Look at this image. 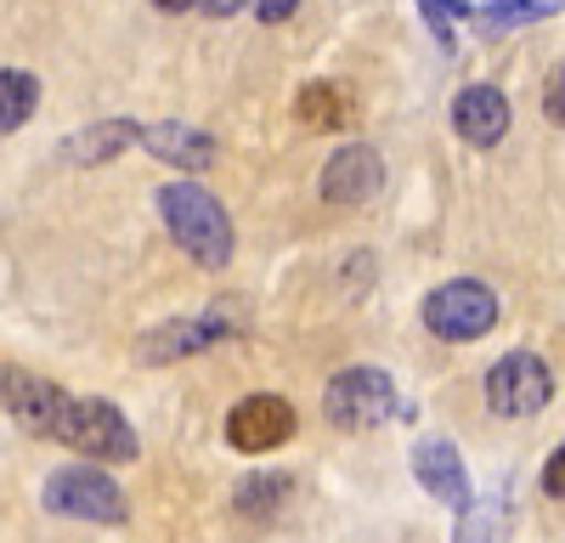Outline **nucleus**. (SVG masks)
<instances>
[{"instance_id":"f257e3e1","label":"nucleus","mask_w":565,"mask_h":543,"mask_svg":"<svg viewBox=\"0 0 565 543\" xmlns=\"http://www.w3.org/2000/svg\"><path fill=\"white\" fill-rule=\"evenodd\" d=\"M159 215L170 226V238L181 244V255L210 266V272H221L232 260V249H238L226 204L210 188H199V181H164L159 188Z\"/></svg>"},{"instance_id":"f03ea898","label":"nucleus","mask_w":565,"mask_h":543,"mask_svg":"<svg viewBox=\"0 0 565 543\" xmlns=\"http://www.w3.org/2000/svg\"><path fill=\"white\" fill-rule=\"evenodd\" d=\"M52 441L74 447L79 459H90V465H130L136 453H141V441H136L130 419L119 414V407H114L108 396H68L63 425H57V436H52Z\"/></svg>"},{"instance_id":"7ed1b4c3","label":"nucleus","mask_w":565,"mask_h":543,"mask_svg":"<svg viewBox=\"0 0 565 543\" xmlns=\"http://www.w3.org/2000/svg\"><path fill=\"white\" fill-rule=\"evenodd\" d=\"M238 334H249L244 300H215V306L199 311V317H175V323H164V329H153V334H141L136 356L148 362V369H159V362H181V356L215 351V345L238 340Z\"/></svg>"},{"instance_id":"20e7f679","label":"nucleus","mask_w":565,"mask_h":543,"mask_svg":"<svg viewBox=\"0 0 565 543\" xmlns=\"http://www.w3.org/2000/svg\"><path fill=\"white\" fill-rule=\"evenodd\" d=\"M40 498H45V510H52V515H63V521L125 526V515H130V504H125L119 481H114L103 465H90V459L52 470V476H45V492H40Z\"/></svg>"},{"instance_id":"39448f33","label":"nucleus","mask_w":565,"mask_h":543,"mask_svg":"<svg viewBox=\"0 0 565 543\" xmlns=\"http://www.w3.org/2000/svg\"><path fill=\"white\" fill-rule=\"evenodd\" d=\"M396 380L385 369H340L322 385V414L334 430H380L396 419Z\"/></svg>"},{"instance_id":"423d86ee","label":"nucleus","mask_w":565,"mask_h":543,"mask_svg":"<svg viewBox=\"0 0 565 543\" xmlns=\"http://www.w3.org/2000/svg\"><path fill=\"white\" fill-rule=\"evenodd\" d=\"M492 323H498V295L476 278H452V284L424 295V329H430L436 340H447V345L481 340Z\"/></svg>"},{"instance_id":"0eeeda50","label":"nucleus","mask_w":565,"mask_h":543,"mask_svg":"<svg viewBox=\"0 0 565 543\" xmlns=\"http://www.w3.org/2000/svg\"><path fill=\"white\" fill-rule=\"evenodd\" d=\"M554 396V374L548 362L532 351H503L492 369H487V407L503 419H526Z\"/></svg>"},{"instance_id":"6e6552de","label":"nucleus","mask_w":565,"mask_h":543,"mask_svg":"<svg viewBox=\"0 0 565 543\" xmlns=\"http://www.w3.org/2000/svg\"><path fill=\"white\" fill-rule=\"evenodd\" d=\"M0 407L12 414L18 430H29V436H57L63 407H68V391H63L57 380L34 374V369H0Z\"/></svg>"},{"instance_id":"1a4fd4ad","label":"nucleus","mask_w":565,"mask_h":543,"mask_svg":"<svg viewBox=\"0 0 565 543\" xmlns=\"http://www.w3.org/2000/svg\"><path fill=\"white\" fill-rule=\"evenodd\" d=\"M295 436V407L271 396V391H255L244 396L238 407L226 414V441L238 447V453H271Z\"/></svg>"},{"instance_id":"9d476101","label":"nucleus","mask_w":565,"mask_h":543,"mask_svg":"<svg viewBox=\"0 0 565 543\" xmlns=\"http://www.w3.org/2000/svg\"><path fill=\"white\" fill-rule=\"evenodd\" d=\"M380 188H385V159L367 142H351L322 164V199L328 204H367Z\"/></svg>"},{"instance_id":"9b49d317","label":"nucleus","mask_w":565,"mask_h":543,"mask_svg":"<svg viewBox=\"0 0 565 543\" xmlns=\"http://www.w3.org/2000/svg\"><path fill=\"white\" fill-rule=\"evenodd\" d=\"M413 476L430 498H441V504H452V510H469V470H463L458 447L447 436H424L413 447Z\"/></svg>"},{"instance_id":"f8f14e48","label":"nucleus","mask_w":565,"mask_h":543,"mask_svg":"<svg viewBox=\"0 0 565 543\" xmlns=\"http://www.w3.org/2000/svg\"><path fill=\"white\" fill-rule=\"evenodd\" d=\"M452 130L469 148H498L509 136V97L498 85H463L452 103Z\"/></svg>"},{"instance_id":"ddd939ff","label":"nucleus","mask_w":565,"mask_h":543,"mask_svg":"<svg viewBox=\"0 0 565 543\" xmlns=\"http://www.w3.org/2000/svg\"><path fill=\"white\" fill-rule=\"evenodd\" d=\"M141 148L153 159H164L170 170H210L215 164V136L199 130V125H181V119L141 125Z\"/></svg>"},{"instance_id":"4468645a","label":"nucleus","mask_w":565,"mask_h":543,"mask_svg":"<svg viewBox=\"0 0 565 543\" xmlns=\"http://www.w3.org/2000/svg\"><path fill=\"white\" fill-rule=\"evenodd\" d=\"M130 142H141V125H136V119H103V125H85L79 136H68L63 159H74L79 170H90V164L119 159Z\"/></svg>"},{"instance_id":"2eb2a0df","label":"nucleus","mask_w":565,"mask_h":543,"mask_svg":"<svg viewBox=\"0 0 565 543\" xmlns=\"http://www.w3.org/2000/svg\"><path fill=\"white\" fill-rule=\"evenodd\" d=\"M295 114H300V125H311V130H345L351 114H356V103H351V91H345L340 79H311L300 97H295Z\"/></svg>"},{"instance_id":"dca6fc26","label":"nucleus","mask_w":565,"mask_h":543,"mask_svg":"<svg viewBox=\"0 0 565 543\" xmlns=\"http://www.w3.org/2000/svg\"><path fill=\"white\" fill-rule=\"evenodd\" d=\"M40 108V79L29 68H0V136H12Z\"/></svg>"},{"instance_id":"f3484780","label":"nucleus","mask_w":565,"mask_h":543,"mask_svg":"<svg viewBox=\"0 0 565 543\" xmlns=\"http://www.w3.org/2000/svg\"><path fill=\"white\" fill-rule=\"evenodd\" d=\"M559 12H565V0H487V7H476V23L487 34H509V29H526Z\"/></svg>"},{"instance_id":"a211bd4d","label":"nucleus","mask_w":565,"mask_h":543,"mask_svg":"<svg viewBox=\"0 0 565 543\" xmlns=\"http://www.w3.org/2000/svg\"><path fill=\"white\" fill-rule=\"evenodd\" d=\"M418 12H424V23H430V34L441 40V52H452L458 18H476V7H469V0H418Z\"/></svg>"},{"instance_id":"6ab92c4d","label":"nucleus","mask_w":565,"mask_h":543,"mask_svg":"<svg viewBox=\"0 0 565 543\" xmlns=\"http://www.w3.org/2000/svg\"><path fill=\"white\" fill-rule=\"evenodd\" d=\"M282 492H289V476H249L244 492H238V510H244V515L271 510V498H282Z\"/></svg>"},{"instance_id":"aec40b11","label":"nucleus","mask_w":565,"mask_h":543,"mask_svg":"<svg viewBox=\"0 0 565 543\" xmlns=\"http://www.w3.org/2000/svg\"><path fill=\"white\" fill-rule=\"evenodd\" d=\"M543 114H548L554 125H565V68H554V74L543 79Z\"/></svg>"},{"instance_id":"412c9836","label":"nucleus","mask_w":565,"mask_h":543,"mask_svg":"<svg viewBox=\"0 0 565 543\" xmlns=\"http://www.w3.org/2000/svg\"><path fill=\"white\" fill-rule=\"evenodd\" d=\"M543 492H548V498H565V447L548 453V465H543Z\"/></svg>"},{"instance_id":"4be33fe9","label":"nucleus","mask_w":565,"mask_h":543,"mask_svg":"<svg viewBox=\"0 0 565 543\" xmlns=\"http://www.w3.org/2000/svg\"><path fill=\"white\" fill-rule=\"evenodd\" d=\"M300 12V0H255V18L260 23H289Z\"/></svg>"},{"instance_id":"5701e85b","label":"nucleus","mask_w":565,"mask_h":543,"mask_svg":"<svg viewBox=\"0 0 565 543\" xmlns=\"http://www.w3.org/2000/svg\"><path fill=\"white\" fill-rule=\"evenodd\" d=\"M199 7H204L210 18H232L238 7H255V0H199Z\"/></svg>"},{"instance_id":"b1692460","label":"nucleus","mask_w":565,"mask_h":543,"mask_svg":"<svg viewBox=\"0 0 565 543\" xmlns=\"http://www.w3.org/2000/svg\"><path fill=\"white\" fill-rule=\"evenodd\" d=\"M153 7H159V12H193L199 0H153Z\"/></svg>"}]
</instances>
